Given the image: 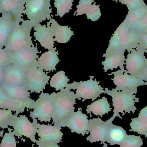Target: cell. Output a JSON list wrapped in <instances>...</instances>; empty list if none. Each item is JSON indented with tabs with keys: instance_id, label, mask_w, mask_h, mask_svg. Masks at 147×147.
<instances>
[{
	"instance_id": "obj_1",
	"label": "cell",
	"mask_w": 147,
	"mask_h": 147,
	"mask_svg": "<svg viewBox=\"0 0 147 147\" xmlns=\"http://www.w3.org/2000/svg\"><path fill=\"white\" fill-rule=\"evenodd\" d=\"M54 102V111L52 116L54 126L63 127L65 122L74 112L76 104L75 93L65 88L56 93L51 94Z\"/></svg>"
},
{
	"instance_id": "obj_2",
	"label": "cell",
	"mask_w": 147,
	"mask_h": 147,
	"mask_svg": "<svg viewBox=\"0 0 147 147\" xmlns=\"http://www.w3.org/2000/svg\"><path fill=\"white\" fill-rule=\"evenodd\" d=\"M34 27V24L28 20H23L21 24L16 23L4 47L5 50L11 54L34 46L31 36Z\"/></svg>"
},
{
	"instance_id": "obj_3",
	"label": "cell",
	"mask_w": 147,
	"mask_h": 147,
	"mask_svg": "<svg viewBox=\"0 0 147 147\" xmlns=\"http://www.w3.org/2000/svg\"><path fill=\"white\" fill-rule=\"evenodd\" d=\"M105 93L111 96L112 98V105L114 107V115L111 119L114 121L116 117L122 119L119 113L124 115L125 113L130 114V111L134 113L137 108L135 106L136 102H139V98H136V95L133 94L128 91L123 90L116 91L112 89L111 90L108 88L105 89Z\"/></svg>"
},
{
	"instance_id": "obj_4",
	"label": "cell",
	"mask_w": 147,
	"mask_h": 147,
	"mask_svg": "<svg viewBox=\"0 0 147 147\" xmlns=\"http://www.w3.org/2000/svg\"><path fill=\"white\" fill-rule=\"evenodd\" d=\"M93 76H90V79L86 81H74L71 84H68L65 88L69 90H76L75 98L79 100L83 98L82 102L90 99L94 101L100 97L101 94L105 93V92L99 85L100 82L96 79L93 80Z\"/></svg>"
},
{
	"instance_id": "obj_5",
	"label": "cell",
	"mask_w": 147,
	"mask_h": 147,
	"mask_svg": "<svg viewBox=\"0 0 147 147\" xmlns=\"http://www.w3.org/2000/svg\"><path fill=\"white\" fill-rule=\"evenodd\" d=\"M24 14L35 26L51 18V0H26Z\"/></svg>"
},
{
	"instance_id": "obj_6",
	"label": "cell",
	"mask_w": 147,
	"mask_h": 147,
	"mask_svg": "<svg viewBox=\"0 0 147 147\" xmlns=\"http://www.w3.org/2000/svg\"><path fill=\"white\" fill-rule=\"evenodd\" d=\"M26 82L24 87L31 93H40L49 84L51 77L43 70L34 65L26 70Z\"/></svg>"
},
{
	"instance_id": "obj_7",
	"label": "cell",
	"mask_w": 147,
	"mask_h": 147,
	"mask_svg": "<svg viewBox=\"0 0 147 147\" xmlns=\"http://www.w3.org/2000/svg\"><path fill=\"white\" fill-rule=\"evenodd\" d=\"M18 115L15 114L9 123L8 126L13 128L12 133L18 138L24 136L30 139L34 143H36L37 140L35 139V136L38 128L37 119H32L33 122L32 123L26 115H21L19 117Z\"/></svg>"
},
{
	"instance_id": "obj_8",
	"label": "cell",
	"mask_w": 147,
	"mask_h": 147,
	"mask_svg": "<svg viewBox=\"0 0 147 147\" xmlns=\"http://www.w3.org/2000/svg\"><path fill=\"white\" fill-rule=\"evenodd\" d=\"M35 102L34 110L30 111V117L32 119L37 118L40 122H51L54 111V102L51 94L42 92Z\"/></svg>"
},
{
	"instance_id": "obj_9",
	"label": "cell",
	"mask_w": 147,
	"mask_h": 147,
	"mask_svg": "<svg viewBox=\"0 0 147 147\" xmlns=\"http://www.w3.org/2000/svg\"><path fill=\"white\" fill-rule=\"evenodd\" d=\"M112 74H114V77L111 80H113L114 84L116 86L114 89L116 91L125 90L129 92L132 94H136L137 87L147 85V82H144L140 78L128 74L127 71L124 72L121 70H118L108 75Z\"/></svg>"
},
{
	"instance_id": "obj_10",
	"label": "cell",
	"mask_w": 147,
	"mask_h": 147,
	"mask_svg": "<svg viewBox=\"0 0 147 147\" xmlns=\"http://www.w3.org/2000/svg\"><path fill=\"white\" fill-rule=\"evenodd\" d=\"M36 133L40 138L36 144L38 147H45L53 144L62 142L63 134L61 131V127L51 125L40 124L37 123Z\"/></svg>"
},
{
	"instance_id": "obj_11",
	"label": "cell",
	"mask_w": 147,
	"mask_h": 147,
	"mask_svg": "<svg viewBox=\"0 0 147 147\" xmlns=\"http://www.w3.org/2000/svg\"><path fill=\"white\" fill-rule=\"evenodd\" d=\"M26 0H0V14L15 23L23 21Z\"/></svg>"
},
{
	"instance_id": "obj_12",
	"label": "cell",
	"mask_w": 147,
	"mask_h": 147,
	"mask_svg": "<svg viewBox=\"0 0 147 147\" xmlns=\"http://www.w3.org/2000/svg\"><path fill=\"white\" fill-rule=\"evenodd\" d=\"M41 51H38V47L33 46L30 48L10 54V64L14 65L26 70L31 66L37 64V60Z\"/></svg>"
},
{
	"instance_id": "obj_13",
	"label": "cell",
	"mask_w": 147,
	"mask_h": 147,
	"mask_svg": "<svg viewBox=\"0 0 147 147\" xmlns=\"http://www.w3.org/2000/svg\"><path fill=\"white\" fill-rule=\"evenodd\" d=\"M127 56L126 63L127 73L131 76L139 78L146 68L147 64V59L144 53L134 49Z\"/></svg>"
},
{
	"instance_id": "obj_14",
	"label": "cell",
	"mask_w": 147,
	"mask_h": 147,
	"mask_svg": "<svg viewBox=\"0 0 147 147\" xmlns=\"http://www.w3.org/2000/svg\"><path fill=\"white\" fill-rule=\"evenodd\" d=\"M35 104L14 99L6 95L0 85V109L15 112L16 115L23 113L26 109H33Z\"/></svg>"
},
{
	"instance_id": "obj_15",
	"label": "cell",
	"mask_w": 147,
	"mask_h": 147,
	"mask_svg": "<svg viewBox=\"0 0 147 147\" xmlns=\"http://www.w3.org/2000/svg\"><path fill=\"white\" fill-rule=\"evenodd\" d=\"M81 109L79 108L78 110L74 113L67 120L63 127H67L70 129L72 133H77L84 136L86 134H88L89 120L86 114L81 112Z\"/></svg>"
},
{
	"instance_id": "obj_16",
	"label": "cell",
	"mask_w": 147,
	"mask_h": 147,
	"mask_svg": "<svg viewBox=\"0 0 147 147\" xmlns=\"http://www.w3.org/2000/svg\"><path fill=\"white\" fill-rule=\"evenodd\" d=\"M34 36L35 40L39 42L41 47L48 51L53 50L54 42L56 41L54 38L51 28L49 23L46 25H41L40 23L36 24L34 27Z\"/></svg>"
},
{
	"instance_id": "obj_17",
	"label": "cell",
	"mask_w": 147,
	"mask_h": 147,
	"mask_svg": "<svg viewBox=\"0 0 147 147\" xmlns=\"http://www.w3.org/2000/svg\"><path fill=\"white\" fill-rule=\"evenodd\" d=\"M108 124V120L104 122L99 117L89 120L88 131L90 132V134L86 138V140L91 143L99 141L104 143L106 142Z\"/></svg>"
},
{
	"instance_id": "obj_18",
	"label": "cell",
	"mask_w": 147,
	"mask_h": 147,
	"mask_svg": "<svg viewBox=\"0 0 147 147\" xmlns=\"http://www.w3.org/2000/svg\"><path fill=\"white\" fill-rule=\"evenodd\" d=\"M4 82L9 84L25 86L26 82V71L13 64L3 68Z\"/></svg>"
},
{
	"instance_id": "obj_19",
	"label": "cell",
	"mask_w": 147,
	"mask_h": 147,
	"mask_svg": "<svg viewBox=\"0 0 147 147\" xmlns=\"http://www.w3.org/2000/svg\"><path fill=\"white\" fill-rule=\"evenodd\" d=\"M0 85L4 93L9 96L20 101L36 103L35 101L31 98V92L24 86L9 84L5 83Z\"/></svg>"
},
{
	"instance_id": "obj_20",
	"label": "cell",
	"mask_w": 147,
	"mask_h": 147,
	"mask_svg": "<svg viewBox=\"0 0 147 147\" xmlns=\"http://www.w3.org/2000/svg\"><path fill=\"white\" fill-rule=\"evenodd\" d=\"M56 49V47L53 50L44 53L38 58L37 65L39 68L48 72L56 70V66L60 61Z\"/></svg>"
},
{
	"instance_id": "obj_21",
	"label": "cell",
	"mask_w": 147,
	"mask_h": 147,
	"mask_svg": "<svg viewBox=\"0 0 147 147\" xmlns=\"http://www.w3.org/2000/svg\"><path fill=\"white\" fill-rule=\"evenodd\" d=\"M124 52L123 51H118L103 57L105 58V61L102 62L105 72H107L109 70H113L118 67H120L121 70L124 72H127L124 67L126 60Z\"/></svg>"
},
{
	"instance_id": "obj_22",
	"label": "cell",
	"mask_w": 147,
	"mask_h": 147,
	"mask_svg": "<svg viewBox=\"0 0 147 147\" xmlns=\"http://www.w3.org/2000/svg\"><path fill=\"white\" fill-rule=\"evenodd\" d=\"M109 124L106 131V141L110 145H121L128 135L126 131L120 126L112 123L111 118L108 120Z\"/></svg>"
},
{
	"instance_id": "obj_23",
	"label": "cell",
	"mask_w": 147,
	"mask_h": 147,
	"mask_svg": "<svg viewBox=\"0 0 147 147\" xmlns=\"http://www.w3.org/2000/svg\"><path fill=\"white\" fill-rule=\"evenodd\" d=\"M51 26L53 33L57 42L60 44H65L70 40L74 35L71 28L68 26H60L53 18H51L48 22Z\"/></svg>"
},
{
	"instance_id": "obj_24",
	"label": "cell",
	"mask_w": 147,
	"mask_h": 147,
	"mask_svg": "<svg viewBox=\"0 0 147 147\" xmlns=\"http://www.w3.org/2000/svg\"><path fill=\"white\" fill-rule=\"evenodd\" d=\"M130 29V27L126 22L124 21L117 28L113 36L109 40V46L106 50L105 53L103 57L110 53L119 51L120 41L125 34Z\"/></svg>"
},
{
	"instance_id": "obj_25",
	"label": "cell",
	"mask_w": 147,
	"mask_h": 147,
	"mask_svg": "<svg viewBox=\"0 0 147 147\" xmlns=\"http://www.w3.org/2000/svg\"><path fill=\"white\" fill-rule=\"evenodd\" d=\"M141 34L130 29L123 37L120 41L119 51L130 52L136 49L140 41Z\"/></svg>"
},
{
	"instance_id": "obj_26",
	"label": "cell",
	"mask_w": 147,
	"mask_h": 147,
	"mask_svg": "<svg viewBox=\"0 0 147 147\" xmlns=\"http://www.w3.org/2000/svg\"><path fill=\"white\" fill-rule=\"evenodd\" d=\"M112 109L110 108V105L107 98L103 97L101 99H98L94 101L86 107V111L87 114H90L92 117L91 112L96 116L103 115L108 114L111 111Z\"/></svg>"
},
{
	"instance_id": "obj_27",
	"label": "cell",
	"mask_w": 147,
	"mask_h": 147,
	"mask_svg": "<svg viewBox=\"0 0 147 147\" xmlns=\"http://www.w3.org/2000/svg\"><path fill=\"white\" fill-rule=\"evenodd\" d=\"M16 23L4 16L0 17V47L7 45L10 33Z\"/></svg>"
},
{
	"instance_id": "obj_28",
	"label": "cell",
	"mask_w": 147,
	"mask_h": 147,
	"mask_svg": "<svg viewBox=\"0 0 147 147\" xmlns=\"http://www.w3.org/2000/svg\"><path fill=\"white\" fill-rule=\"evenodd\" d=\"M69 81V79L65 75V72L61 70L51 77L50 85L51 87L55 88L56 91H61L66 87Z\"/></svg>"
},
{
	"instance_id": "obj_29",
	"label": "cell",
	"mask_w": 147,
	"mask_h": 147,
	"mask_svg": "<svg viewBox=\"0 0 147 147\" xmlns=\"http://www.w3.org/2000/svg\"><path fill=\"white\" fill-rule=\"evenodd\" d=\"M147 13V6H143L128 12L125 18V22L130 26H132L139 22L145 15Z\"/></svg>"
},
{
	"instance_id": "obj_30",
	"label": "cell",
	"mask_w": 147,
	"mask_h": 147,
	"mask_svg": "<svg viewBox=\"0 0 147 147\" xmlns=\"http://www.w3.org/2000/svg\"><path fill=\"white\" fill-rule=\"evenodd\" d=\"M132 122L130 126L132 129L129 131L137 132L139 134L145 136L147 137V119L138 117L131 119Z\"/></svg>"
},
{
	"instance_id": "obj_31",
	"label": "cell",
	"mask_w": 147,
	"mask_h": 147,
	"mask_svg": "<svg viewBox=\"0 0 147 147\" xmlns=\"http://www.w3.org/2000/svg\"><path fill=\"white\" fill-rule=\"evenodd\" d=\"M74 0H54V7L57 8V15L62 18L72 9Z\"/></svg>"
},
{
	"instance_id": "obj_32",
	"label": "cell",
	"mask_w": 147,
	"mask_h": 147,
	"mask_svg": "<svg viewBox=\"0 0 147 147\" xmlns=\"http://www.w3.org/2000/svg\"><path fill=\"white\" fill-rule=\"evenodd\" d=\"M143 145L142 139L140 136L127 135L120 147H141Z\"/></svg>"
},
{
	"instance_id": "obj_33",
	"label": "cell",
	"mask_w": 147,
	"mask_h": 147,
	"mask_svg": "<svg viewBox=\"0 0 147 147\" xmlns=\"http://www.w3.org/2000/svg\"><path fill=\"white\" fill-rule=\"evenodd\" d=\"M14 115L10 111L0 109V128H8L9 123Z\"/></svg>"
},
{
	"instance_id": "obj_34",
	"label": "cell",
	"mask_w": 147,
	"mask_h": 147,
	"mask_svg": "<svg viewBox=\"0 0 147 147\" xmlns=\"http://www.w3.org/2000/svg\"><path fill=\"white\" fill-rule=\"evenodd\" d=\"M12 129L8 128V132L5 133L0 145V147H16V143L15 135Z\"/></svg>"
},
{
	"instance_id": "obj_35",
	"label": "cell",
	"mask_w": 147,
	"mask_h": 147,
	"mask_svg": "<svg viewBox=\"0 0 147 147\" xmlns=\"http://www.w3.org/2000/svg\"><path fill=\"white\" fill-rule=\"evenodd\" d=\"M99 7L100 5H96V2L92 5L85 13L87 19L90 20L91 21L95 22L100 18L102 14Z\"/></svg>"
},
{
	"instance_id": "obj_36",
	"label": "cell",
	"mask_w": 147,
	"mask_h": 147,
	"mask_svg": "<svg viewBox=\"0 0 147 147\" xmlns=\"http://www.w3.org/2000/svg\"><path fill=\"white\" fill-rule=\"evenodd\" d=\"M94 1V0H80L78 5L77 6V10L74 15L78 16L85 14Z\"/></svg>"
},
{
	"instance_id": "obj_37",
	"label": "cell",
	"mask_w": 147,
	"mask_h": 147,
	"mask_svg": "<svg viewBox=\"0 0 147 147\" xmlns=\"http://www.w3.org/2000/svg\"><path fill=\"white\" fill-rule=\"evenodd\" d=\"M119 2L122 4L127 5L128 12L146 5L144 0H119Z\"/></svg>"
},
{
	"instance_id": "obj_38",
	"label": "cell",
	"mask_w": 147,
	"mask_h": 147,
	"mask_svg": "<svg viewBox=\"0 0 147 147\" xmlns=\"http://www.w3.org/2000/svg\"><path fill=\"white\" fill-rule=\"evenodd\" d=\"M147 28V13L139 22L132 26L130 29L140 34H142Z\"/></svg>"
},
{
	"instance_id": "obj_39",
	"label": "cell",
	"mask_w": 147,
	"mask_h": 147,
	"mask_svg": "<svg viewBox=\"0 0 147 147\" xmlns=\"http://www.w3.org/2000/svg\"><path fill=\"white\" fill-rule=\"evenodd\" d=\"M10 53H9L4 47H0V67L4 68L8 65L9 62Z\"/></svg>"
},
{
	"instance_id": "obj_40",
	"label": "cell",
	"mask_w": 147,
	"mask_h": 147,
	"mask_svg": "<svg viewBox=\"0 0 147 147\" xmlns=\"http://www.w3.org/2000/svg\"><path fill=\"white\" fill-rule=\"evenodd\" d=\"M136 50L147 53V33L141 34L140 41Z\"/></svg>"
},
{
	"instance_id": "obj_41",
	"label": "cell",
	"mask_w": 147,
	"mask_h": 147,
	"mask_svg": "<svg viewBox=\"0 0 147 147\" xmlns=\"http://www.w3.org/2000/svg\"><path fill=\"white\" fill-rule=\"evenodd\" d=\"M139 78L143 81H147V64Z\"/></svg>"
},
{
	"instance_id": "obj_42",
	"label": "cell",
	"mask_w": 147,
	"mask_h": 147,
	"mask_svg": "<svg viewBox=\"0 0 147 147\" xmlns=\"http://www.w3.org/2000/svg\"><path fill=\"white\" fill-rule=\"evenodd\" d=\"M4 82V73L3 68L0 67V84Z\"/></svg>"
},
{
	"instance_id": "obj_43",
	"label": "cell",
	"mask_w": 147,
	"mask_h": 147,
	"mask_svg": "<svg viewBox=\"0 0 147 147\" xmlns=\"http://www.w3.org/2000/svg\"><path fill=\"white\" fill-rule=\"evenodd\" d=\"M45 147H60L57 144H53L51 145H49Z\"/></svg>"
},
{
	"instance_id": "obj_44",
	"label": "cell",
	"mask_w": 147,
	"mask_h": 147,
	"mask_svg": "<svg viewBox=\"0 0 147 147\" xmlns=\"http://www.w3.org/2000/svg\"><path fill=\"white\" fill-rule=\"evenodd\" d=\"M147 33V28L146 29V30H145V32H144L143 33V34H144V33Z\"/></svg>"
},
{
	"instance_id": "obj_45",
	"label": "cell",
	"mask_w": 147,
	"mask_h": 147,
	"mask_svg": "<svg viewBox=\"0 0 147 147\" xmlns=\"http://www.w3.org/2000/svg\"><path fill=\"white\" fill-rule=\"evenodd\" d=\"M2 136V134H1L0 135V137H1V136Z\"/></svg>"
},
{
	"instance_id": "obj_46",
	"label": "cell",
	"mask_w": 147,
	"mask_h": 147,
	"mask_svg": "<svg viewBox=\"0 0 147 147\" xmlns=\"http://www.w3.org/2000/svg\"><path fill=\"white\" fill-rule=\"evenodd\" d=\"M112 1H116L117 2V1H118V0H112Z\"/></svg>"
}]
</instances>
